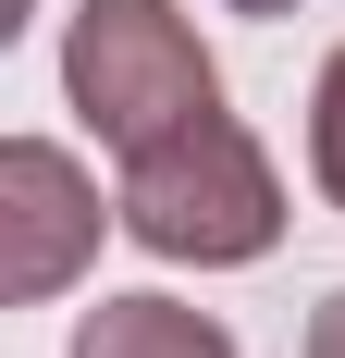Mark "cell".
Here are the masks:
<instances>
[{
    "label": "cell",
    "instance_id": "6da1fadb",
    "mask_svg": "<svg viewBox=\"0 0 345 358\" xmlns=\"http://www.w3.org/2000/svg\"><path fill=\"white\" fill-rule=\"evenodd\" d=\"M111 222H124L148 259L235 272V259H272L284 185H272V161H259V136H247L235 111H198V124H172L161 148H136V161H124Z\"/></svg>",
    "mask_w": 345,
    "mask_h": 358
},
{
    "label": "cell",
    "instance_id": "7a4b0ae2",
    "mask_svg": "<svg viewBox=\"0 0 345 358\" xmlns=\"http://www.w3.org/2000/svg\"><path fill=\"white\" fill-rule=\"evenodd\" d=\"M62 87L74 111L99 124V148H161L172 124H198V111H222V74H210L198 25L172 13V0H74L62 25Z\"/></svg>",
    "mask_w": 345,
    "mask_h": 358
},
{
    "label": "cell",
    "instance_id": "3957f363",
    "mask_svg": "<svg viewBox=\"0 0 345 358\" xmlns=\"http://www.w3.org/2000/svg\"><path fill=\"white\" fill-rule=\"evenodd\" d=\"M87 259H99V185L74 173V148L13 136L0 148V296L37 309V296H62Z\"/></svg>",
    "mask_w": 345,
    "mask_h": 358
},
{
    "label": "cell",
    "instance_id": "277c9868",
    "mask_svg": "<svg viewBox=\"0 0 345 358\" xmlns=\"http://www.w3.org/2000/svg\"><path fill=\"white\" fill-rule=\"evenodd\" d=\"M74 358H235V334L172 309V296H99L74 322Z\"/></svg>",
    "mask_w": 345,
    "mask_h": 358
},
{
    "label": "cell",
    "instance_id": "5b68a950",
    "mask_svg": "<svg viewBox=\"0 0 345 358\" xmlns=\"http://www.w3.org/2000/svg\"><path fill=\"white\" fill-rule=\"evenodd\" d=\"M309 173H321V198L345 210V50L321 62V99H309Z\"/></svg>",
    "mask_w": 345,
    "mask_h": 358
},
{
    "label": "cell",
    "instance_id": "8992f818",
    "mask_svg": "<svg viewBox=\"0 0 345 358\" xmlns=\"http://www.w3.org/2000/svg\"><path fill=\"white\" fill-rule=\"evenodd\" d=\"M309 358H345V285H333V296L309 309Z\"/></svg>",
    "mask_w": 345,
    "mask_h": 358
},
{
    "label": "cell",
    "instance_id": "52a82bcc",
    "mask_svg": "<svg viewBox=\"0 0 345 358\" xmlns=\"http://www.w3.org/2000/svg\"><path fill=\"white\" fill-rule=\"evenodd\" d=\"M235 13H296V0H235Z\"/></svg>",
    "mask_w": 345,
    "mask_h": 358
}]
</instances>
